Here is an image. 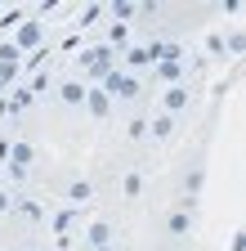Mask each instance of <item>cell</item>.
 I'll return each instance as SVG.
<instances>
[{"label":"cell","instance_id":"7a4b0ae2","mask_svg":"<svg viewBox=\"0 0 246 251\" xmlns=\"http://www.w3.org/2000/svg\"><path fill=\"white\" fill-rule=\"evenodd\" d=\"M183 99H188L183 90H170V94H166V108H183Z\"/></svg>","mask_w":246,"mask_h":251},{"label":"cell","instance_id":"6da1fadb","mask_svg":"<svg viewBox=\"0 0 246 251\" xmlns=\"http://www.w3.org/2000/svg\"><path fill=\"white\" fill-rule=\"evenodd\" d=\"M18 41H22V45H36V41H41V27H36V23H27V27L18 31Z\"/></svg>","mask_w":246,"mask_h":251},{"label":"cell","instance_id":"3957f363","mask_svg":"<svg viewBox=\"0 0 246 251\" xmlns=\"http://www.w3.org/2000/svg\"><path fill=\"white\" fill-rule=\"evenodd\" d=\"M63 99H67V103H81V99H85V90H81V85H67V90H63Z\"/></svg>","mask_w":246,"mask_h":251},{"label":"cell","instance_id":"277c9868","mask_svg":"<svg viewBox=\"0 0 246 251\" xmlns=\"http://www.w3.org/2000/svg\"><path fill=\"white\" fill-rule=\"evenodd\" d=\"M89 242L103 247V242H108V225H94V229H89Z\"/></svg>","mask_w":246,"mask_h":251},{"label":"cell","instance_id":"5b68a950","mask_svg":"<svg viewBox=\"0 0 246 251\" xmlns=\"http://www.w3.org/2000/svg\"><path fill=\"white\" fill-rule=\"evenodd\" d=\"M5 206H9V198H5V193H0V211H5Z\"/></svg>","mask_w":246,"mask_h":251}]
</instances>
